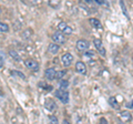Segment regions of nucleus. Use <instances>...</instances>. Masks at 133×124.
I'll list each match as a JSON object with an SVG mask.
<instances>
[{
  "label": "nucleus",
  "mask_w": 133,
  "mask_h": 124,
  "mask_svg": "<svg viewBox=\"0 0 133 124\" xmlns=\"http://www.w3.org/2000/svg\"><path fill=\"white\" fill-rule=\"evenodd\" d=\"M55 94H56V97L59 99V100H60L62 103H64V104L69 103V92H68L66 90L59 89V90L56 91Z\"/></svg>",
  "instance_id": "obj_1"
},
{
  "label": "nucleus",
  "mask_w": 133,
  "mask_h": 124,
  "mask_svg": "<svg viewBox=\"0 0 133 124\" xmlns=\"http://www.w3.org/2000/svg\"><path fill=\"white\" fill-rule=\"evenodd\" d=\"M58 30L61 31L62 33L66 35V36H70V35L73 33V29L70 26H68L66 22H64V21H61V22L58 23Z\"/></svg>",
  "instance_id": "obj_2"
},
{
  "label": "nucleus",
  "mask_w": 133,
  "mask_h": 124,
  "mask_svg": "<svg viewBox=\"0 0 133 124\" xmlns=\"http://www.w3.org/2000/svg\"><path fill=\"white\" fill-rule=\"evenodd\" d=\"M52 40H53V42H56L58 44H64L65 43V36L62 33L61 31H57L52 35Z\"/></svg>",
  "instance_id": "obj_3"
},
{
  "label": "nucleus",
  "mask_w": 133,
  "mask_h": 124,
  "mask_svg": "<svg viewBox=\"0 0 133 124\" xmlns=\"http://www.w3.org/2000/svg\"><path fill=\"white\" fill-rule=\"evenodd\" d=\"M76 45H77V49H78L79 51L84 52V51H87V50L89 49L90 43H89V41H87V40H84V39H80V40L77 41Z\"/></svg>",
  "instance_id": "obj_4"
},
{
  "label": "nucleus",
  "mask_w": 133,
  "mask_h": 124,
  "mask_svg": "<svg viewBox=\"0 0 133 124\" xmlns=\"http://www.w3.org/2000/svg\"><path fill=\"white\" fill-rule=\"evenodd\" d=\"M24 65H26L29 70H32V71H38L39 70V63L33 59H27L24 61Z\"/></svg>",
  "instance_id": "obj_5"
},
{
  "label": "nucleus",
  "mask_w": 133,
  "mask_h": 124,
  "mask_svg": "<svg viewBox=\"0 0 133 124\" xmlns=\"http://www.w3.org/2000/svg\"><path fill=\"white\" fill-rule=\"evenodd\" d=\"M61 61H62V64H63L65 68H68V67H70V65L72 64L73 56L71 54V53H64V54L61 57Z\"/></svg>",
  "instance_id": "obj_6"
},
{
  "label": "nucleus",
  "mask_w": 133,
  "mask_h": 124,
  "mask_svg": "<svg viewBox=\"0 0 133 124\" xmlns=\"http://www.w3.org/2000/svg\"><path fill=\"white\" fill-rule=\"evenodd\" d=\"M93 44H94V47L97 48V50L99 51L100 54L103 56V57H105V54H107V51H105L104 47H103V45H102V41L100 40V39H94V40H93Z\"/></svg>",
  "instance_id": "obj_7"
},
{
  "label": "nucleus",
  "mask_w": 133,
  "mask_h": 124,
  "mask_svg": "<svg viewBox=\"0 0 133 124\" xmlns=\"http://www.w3.org/2000/svg\"><path fill=\"white\" fill-rule=\"evenodd\" d=\"M56 70L55 68H48L47 70L44 71V78L49 81H53L56 80Z\"/></svg>",
  "instance_id": "obj_8"
},
{
  "label": "nucleus",
  "mask_w": 133,
  "mask_h": 124,
  "mask_svg": "<svg viewBox=\"0 0 133 124\" xmlns=\"http://www.w3.org/2000/svg\"><path fill=\"white\" fill-rule=\"evenodd\" d=\"M76 70L79 74H82V75H85L87 74V65L84 64V62L82 61H78L76 63Z\"/></svg>",
  "instance_id": "obj_9"
},
{
  "label": "nucleus",
  "mask_w": 133,
  "mask_h": 124,
  "mask_svg": "<svg viewBox=\"0 0 133 124\" xmlns=\"http://www.w3.org/2000/svg\"><path fill=\"white\" fill-rule=\"evenodd\" d=\"M120 119L123 123H128L132 121V115L129 111H121L120 112Z\"/></svg>",
  "instance_id": "obj_10"
},
{
  "label": "nucleus",
  "mask_w": 133,
  "mask_h": 124,
  "mask_svg": "<svg viewBox=\"0 0 133 124\" xmlns=\"http://www.w3.org/2000/svg\"><path fill=\"white\" fill-rule=\"evenodd\" d=\"M44 106H45V109L50 111V112H52V111H55L57 109V104L52 99H47L44 102Z\"/></svg>",
  "instance_id": "obj_11"
},
{
  "label": "nucleus",
  "mask_w": 133,
  "mask_h": 124,
  "mask_svg": "<svg viewBox=\"0 0 133 124\" xmlns=\"http://www.w3.org/2000/svg\"><path fill=\"white\" fill-rule=\"evenodd\" d=\"M59 50H60V44H58L56 42L49 44V48H48L49 53H51V54H57V53L59 52Z\"/></svg>",
  "instance_id": "obj_12"
},
{
  "label": "nucleus",
  "mask_w": 133,
  "mask_h": 124,
  "mask_svg": "<svg viewBox=\"0 0 133 124\" xmlns=\"http://www.w3.org/2000/svg\"><path fill=\"white\" fill-rule=\"evenodd\" d=\"M32 35H33V30H32V29H30V28H28V29H26V30H23L20 36H21V38L23 40H28V39L31 38Z\"/></svg>",
  "instance_id": "obj_13"
},
{
  "label": "nucleus",
  "mask_w": 133,
  "mask_h": 124,
  "mask_svg": "<svg viewBox=\"0 0 133 124\" xmlns=\"http://www.w3.org/2000/svg\"><path fill=\"white\" fill-rule=\"evenodd\" d=\"M89 22H90L91 26H92L93 28H95V29H101L102 28L101 21H100L99 19H97V18H90L89 19Z\"/></svg>",
  "instance_id": "obj_14"
},
{
  "label": "nucleus",
  "mask_w": 133,
  "mask_h": 124,
  "mask_svg": "<svg viewBox=\"0 0 133 124\" xmlns=\"http://www.w3.org/2000/svg\"><path fill=\"white\" fill-rule=\"evenodd\" d=\"M120 7H121V10H122V12H123V15L125 16L127 18H129L128 9H127V6H125V2H124V0H120Z\"/></svg>",
  "instance_id": "obj_15"
},
{
  "label": "nucleus",
  "mask_w": 133,
  "mask_h": 124,
  "mask_svg": "<svg viewBox=\"0 0 133 124\" xmlns=\"http://www.w3.org/2000/svg\"><path fill=\"white\" fill-rule=\"evenodd\" d=\"M9 56L15 61H20V60H21V58H20V56L18 54V52H16L15 50H9Z\"/></svg>",
  "instance_id": "obj_16"
},
{
  "label": "nucleus",
  "mask_w": 133,
  "mask_h": 124,
  "mask_svg": "<svg viewBox=\"0 0 133 124\" xmlns=\"http://www.w3.org/2000/svg\"><path fill=\"white\" fill-rule=\"evenodd\" d=\"M11 74H12V75H16V77L20 78V79H22V80H26V75H24L22 72H20V71H17V70H12Z\"/></svg>",
  "instance_id": "obj_17"
},
{
  "label": "nucleus",
  "mask_w": 133,
  "mask_h": 124,
  "mask_svg": "<svg viewBox=\"0 0 133 124\" xmlns=\"http://www.w3.org/2000/svg\"><path fill=\"white\" fill-rule=\"evenodd\" d=\"M9 26L7 23H3L0 21V32H9Z\"/></svg>",
  "instance_id": "obj_18"
},
{
  "label": "nucleus",
  "mask_w": 133,
  "mask_h": 124,
  "mask_svg": "<svg viewBox=\"0 0 133 124\" xmlns=\"http://www.w3.org/2000/svg\"><path fill=\"white\" fill-rule=\"evenodd\" d=\"M40 86H43V88H41V89H43V90H45V91H52L53 90V86L52 85H48L47 83H44V82H40L39 83V88Z\"/></svg>",
  "instance_id": "obj_19"
},
{
  "label": "nucleus",
  "mask_w": 133,
  "mask_h": 124,
  "mask_svg": "<svg viewBox=\"0 0 133 124\" xmlns=\"http://www.w3.org/2000/svg\"><path fill=\"white\" fill-rule=\"evenodd\" d=\"M65 73H66V72L64 71V70H62V71H61V70H58V71L56 72V79H57V80L62 79V78L64 77V74H65Z\"/></svg>",
  "instance_id": "obj_20"
},
{
  "label": "nucleus",
  "mask_w": 133,
  "mask_h": 124,
  "mask_svg": "<svg viewBox=\"0 0 133 124\" xmlns=\"http://www.w3.org/2000/svg\"><path fill=\"white\" fill-rule=\"evenodd\" d=\"M109 102H110V104L112 105V107H113V109H119L118 102H116V100H115L114 97H111V98L109 99Z\"/></svg>",
  "instance_id": "obj_21"
},
{
  "label": "nucleus",
  "mask_w": 133,
  "mask_h": 124,
  "mask_svg": "<svg viewBox=\"0 0 133 124\" xmlns=\"http://www.w3.org/2000/svg\"><path fill=\"white\" fill-rule=\"evenodd\" d=\"M69 86V82L66 80H61L60 81V89L62 90H66V88Z\"/></svg>",
  "instance_id": "obj_22"
},
{
  "label": "nucleus",
  "mask_w": 133,
  "mask_h": 124,
  "mask_svg": "<svg viewBox=\"0 0 133 124\" xmlns=\"http://www.w3.org/2000/svg\"><path fill=\"white\" fill-rule=\"evenodd\" d=\"M3 64H5V58L2 57L1 51H0V68H2V67H3Z\"/></svg>",
  "instance_id": "obj_23"
},
{
  "label": "nucleus",
  "mask_w": 133,
  "mask_h": 124,
  "mask_svg": "<svg viewBox=\"0 0 133 124\" xmlns=\"http://www.w3.org/2000/svg\"><path fill=\"white\" fill-rule=\"evenodd\" d=\"M93 1H95V2H97L98 3V5H105V6H108V3L105 2V0H93Z\"/></svg>",
  "instance_id": "obj_24"
},
{
  "label": "nucleus",
  "mask_w": 133,
  "mask_h": 124,
  "mask_svg": "<svg viewBox=\"0 0 133 124\" xmlns=\"http://www.w3.org/2000/svg\"><path fill=\"white\" fill-rule=\"evenodd\" d=\"M49 121L51 122V123H58V119L55 118V116H50L49 118Z\"/></svg>",
  "instance_id": "obj_25"
},
{
  "label": "nucleus",
  "mask_w": 133,
  "mask_h": 124,
  "mask_svg": "<svg viewBox=\"0 0 133 124\" xmlns=\"http://www.w3.org/2000/svg\"><path fill=\"white\" fill-rule=\"evenodd\" d=\"M127 106L129 107V109H132V107H133V101H132V102H130V103H129V104H128Z\"/></svg>",
  "instance_id": "obj_26"
},
{
  "label": "nucleus",
  "mask_w": 133,
  "mask_h": 124,
  "mask_svg": "<svg viewBox=\"0 0 133 124\" xmlns=\"http://www.w3.org/2000/svg\"><path fill=\"white\" fill-rule=\"evenodd\" d=\"M82 1H84L85 3H91V2H93V0H82Z\"/></svg>",
  "instance_id": "obj_27"
},
{
  "label": "nucleus",
  "mask_w": 133,
  "mask_h": 124,
  "mask_svg": "<svg viewBox=\"0 0 133 124\" xmlns=\"http://www.w3.org/2000/svg\"><path fill=\"white\" fill-rule=\"evenodd\" d=\"M100 121H101V122H104V123H108V121H107L105 119H101V120H100Z\"/></svg>",
  "instance_id": "obj_28"
},
{
  "label": "nucleus",
  "mask_w": 133,
  "mask_h": 124,
  "mask_svg": "<svg viewBox=\"0 0 133 124\" xmlns=\"http://www.w3.org/2000/svg\"><path fill=\"white\" fill-rule=\"evenodd\" d=\"M21 1H22V2H24V0H21Z\"/></svg>",
  "instance_id": "obj_29"
},
{
  "label": "nucleus",
  "mask_w": 133,
  "mask_h": 124,
  "mask_svg": "<svg viewBox=\"0 0 133 124\" xmlns=\"http://www.w3.org/2000/svg\"><path fill=\"white\" fill-rule=\"evenodd\" d=\"M0 12H1V11H0Z\"/></svg>",
  "instance_id": "obj_30"
}]
</instances>
